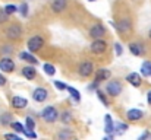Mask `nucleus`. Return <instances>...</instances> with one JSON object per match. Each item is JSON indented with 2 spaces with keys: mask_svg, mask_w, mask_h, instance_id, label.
Returning <instances> with one entry per match:
<instances>
[{
  "mask_svg": "<svg viewBox=\"0 0 151 140\" xmlns=\"http://www.w3.org/2000/svg\"><path fill=\"white\" fill-rule=\"evenodd\" d=\"M19 58L21 60H24V61H27L28 64H38V60L35 58V55L32 54V53H29V51H22V53H19Z\"/></svg>",
  "mask_w": 151,
  "mask_h": 140,
  "instance_id": "obj_18",
  "label": "nucleus"
},
{
  "mask_svg": "<svg viewBox=\"0 0 151 140\" xmlns=\"http://www.w3.org/2000/svg\"><path fill=\"white\" fill-rule=\"evenodd\" d=\"M4 35H6V38L16 41V40H19L22 37V26L19 23H10L4 29Z\"/></svg>",
  "mask_w": 151,
  "mask_h": 140,
  "instance_id": "obj_3",
  "label": "nucleus"
},
{
  "mask_svg": "<svg viewBox=\"0 0 151 140\" xmlns=\"http://www.w3.org/2000/svg\"><path fill=\"white\" fill-rule=\"evenodd\" d=\"M106 50H107V43L103 40V38H97V40H93V43L90 44V51L93 53V54H103V53H106Z\"/></svg>",
  "mask_w": 151,
  "mask_h": 140,
  "instance_id": "obj_6",
  "label": "nucleus"
},
{
  "mask_svg": "<svg viewBox=\"0 0 151 140\" xmlns=\"http://www.w3.org/2000/svg\"><path fill=\"white\" fill-rule=\"evenodd\" d=\"M6 82H7V80H6V77L0 73V88H1V86H4V85H6Z\"/></svg>",
  "mask_w": 151,
  "mask_h": 140,
  "instance_id": "obj_40",
  "label": "nucleus"
},
{
  "mask_svg": "<svg viewBox=\"0 0 151 140\" xmlns=\"http://www.w3.org/2000/svg\"><path fill=\"white\" fill-rule=\"evenodd\" d=\"M90 1H96V0H90Z\"/></svg>",
  "mask_w": 151,
  "mask_h": 140,
  "instance_id": "obj_43",
  "label": "nucleus"
},
{
  "mask_svg": "<svg viewBox=\"0 0 151 140\" xmlns=\"http://www.w3.org/2000/svg\"><path fill=\"white\" fill-rule=\"evenodd\" d=\"M25 129H27V130H34V129H35V120H34L31 115H28V117L25 118Z\"/></svg>",
  "mask_w": 151,
  "mask_h": 140,
  "instance_id": "obj_29",
  "label": "nucleus"
},
{
  "mask_svg": "<svg viewBox=\"0 0 151 140\" xmlns=\"http://www.w3.org/2000/svg\"><path fill=\"white\" fill-rule=\"evenodd\" d=\"M104 133L114 134V121L110 114H106V117H104Z\"/></svg>",
  "mask_w": 151,
  "mask_h": 140,
  "instance_id": "obj_16",
  "label": "nucleus"
},
{
  "mask_svg": "<svg viewBox=\"0 0 151 140\" xmlns=\"http://www.w3.org/2000/svg\"><path fill=\"white\" fill-rule=\"evenodd\" d=\"M148 38H150V40H151V29H150V31H148Z\"/></svg>",
  "mask_w": 151,
  "mask_h": 140,
  "instance_id": "obj_42",
  "label": "nucleus"
},
{
  "mask_svg": "<svg viewBox=\"0 0 151 140\" xmlns=\"http://www.w3.org/2000/svg\"><path fill=\"white\" fill-rule=\"evenodd\" d=\"M53 85H54V88L56 89H59V91H65L66 89V83L65 82H62V80H53Z\"/></svg>",
  "mask_w": 151,
  "mask_h": 140,
  "instance_id": "obj_31",
  "label": "nucleus"
},
{
  "mask_svg": "<svg viewBox=\"0 0 151 140\" xmlns=\"http://www.w3.org/2000/svg\"><path fill=\"white\" fill-rule=\"evenodd\" d=\"M116 29L120 32V34H126L132 29V22L129 18H123L120 19L119 22H116Z\"/></svg>",
  "mask_w": 151,
  "mask_h": 140,
  "instance_id": "obj_10",
  "label": "nucleus"
},
{
  "mask_svg": "<svg viewBox=\"0 0 151 140\" xmlns=\"http://www.w3.org/2000/svg\"><path fill=\"white\" fill-rule=\"evenodd\" d=\"M110 76H111V73H110V70L109 69H99L97 72H96V82H106V80H109L110 79Z\"/></svg>",
  "mask_w": 151,
  "mask_h": 140,
  "instance_id": "obj_17",
  "label": "nucleus"
},
{
  "mask_svg": "<svg viewBox=\"0 0 151 140\" xmlns=\"http://www.w3.org/2000/svg\"><path fill=\"white\" fill-rule=\"evenodd\" d=\"M106 93H107L109 96H113V98L119 96V95L122 93V83H120L119 80H111V82H109V83L106 85Z\"/></svg>",
  "mask_w": 151,
  "mask_h": 140,
  "instance_id": "obj_5",
  "label": "nucleus"
},
{
  "mask_svg": "<svg viewBox=\"0 0 151 140\" xmlns=\"http://www.w3.org/2000/svg\"><path fill=\"white\" fill-rule=\"evenodd\" d=\"M59 118H60V121H62V123L69 124V123L72 121V114H70L69 111H65V112H62V114L59 115Z\"/></svg>",
  "mask_w": 151,
  "mask_h": 140,
  "instance_id": "obj_28",
  "label": "nucleus"
},
{
  "mask_svg": "<svg viewBox=\"0 0 151 140\" xmlns=\"http://www.w3.org/2000/svg\"><path fill=\"white\" fill-rule=\"evenodd\" d=\"M128 48H129V51H131V54H132V55L141 57V55H144V54H145V47H144L142 43H131Z\"/></svg>",
  "mask_w": 151,
  "mask_h": 140,
  "instance_id": "obj_13",
  "label": "nucleus"
},
{
  "mask_svg": "<svg viewBox=\"0 0 151 140\" xmlns=\"http://www.w3.org/2000/svg\"><path fill=\"white\" fill-rule=\"evenodd\" d=\"M96 93H97V98H99L101 102H103V105H104V107H110V102H109V99H107L106 93L103 92V91H100L99 88L96 89Z\"/></svg>",
  "mask_w": 151,
  "mask_h": 140,
  "instance_id": "obj_26",
  "label": "nucleus"
},
{
  "mask_svg": "<svg viewBox=\"0 0 151 140\" xmlns=\"http://www.w3.org/2000/svg\"><path fill=\"white\" fill-rule=\"evenodd\" d=\"M150 137H151V134H150Z\"/></svg>",
  "mask_w": 151,
  "mask_h": 140,
  "instance_id": "obj_44",
  "label": "nucleus"
},
{
  "mask_svg": "<svg viewBox=\"0 0 151 140\" xmlns=\"http://www.w3.org/2000/svg\"><path fill=\"white\" fill-rule=\"evenodd\" d=\"M65 91H68L69 95H70V98L75 101V102H81V93L78 89H75V88H72V86H66V89Z\"/></svg>",
  "mask_w": 151,
  "mask_h": 140,
  "instance_id": "obj_23",
  "label": "nucleus"
},
{
  "mask_svg": "<svg viewBox=\"0 0 151 140\" xmlns=\"http://www.w3.org/2000/svg\"><path fill=\"white\" fill-rule=\"evenodd\" d=\"M142 117H144V112H142L141 109H137V108L128 109V112H126V118H128V121H131V123H137V121L142 120Z\"/></svg>",
  "mask_w": 151,
  "mask_h": 140,
  "instance_id": "obj_12",
  "label": "nucleus"
},
{
  "mask_svg": "<svg viewBox=\"0 0 151 140\" xmlns=\"http://www.w3.org/2000/svg\"><path fill=\"white\" fill-rule=\"evenodd\" d=\"M21 72H22V76H24L25 79H28V80H34L35 76H37V69H35L34 64H28V66L22 67Z\"/></svg>",
  "mask_w": 151,
  "mask_h": 140,
  "instance_id": "obj_14",
  "label": "nucleus"
},
{
  "mask_svg": "<svg viewBox=\"0 0 151 140\" xmlns=\"http://www.w3.org/2000/svg\"><path fill=\"white\" fill-rule=\"evenodd\" d=\"M43 70H44V73L46 75H49V76H54V73H56V67L50 64V63H44L43 64Z\"/></svg>",
  "mask_w": 151,
  "mask_h": 140,
  "instance_id": "obj_27",
  "label": "nucleus"
},
{
  "mask_svg": "<svg viewBox=\"0 0 151 140\" xmlns=\"http://www.w3.org/2000/svg\"><path fill=\"white\" fill-rule=\"evenodd\" d=\"M12 121H13V115L10 112H3L0 115V124L1 126H9Z\"/></svg>",
  "mask_w": 151,
  "mask_h": 140,
  "instance_id": "obj_24",
  "label": "nucleus"
},
{
  "mask_svg": "<svg viewBox=\"0 0 151 140\" xmlns=\"http://www.w3.org/2000/svg\"><path fill=\"white\" fill-rule=\"evenodd\" d=\"M7 19H9V15L4 10H0V23H6Z\"/></svg>",
  "mask_w": 151,
  "mask_h": 140,
  "instance_id": "obj_35",
  "label": "nucleus"
},
{
  "mask_svg": "<svg viewBox=\"0 0 151 140\" xmlns=\"http://www.w3.org/2000/svg\"><path fill=\"white\" fill-rule=\"evenodd\" d=\"M4 139H12V140H21V134L18 133H6Z\"/></svg>",
  "mask_w": 151,
  "mask_h": 140,
  "instance_id": "obj_33",
  "label": "nucleus"
},
{
  "mask_svg": "<svg viewBox=\"0 0 151 140\" xmlns=\"http://www.w3.org/2000/svg\"><path fill=\"white\" fill-rule=\"evenodd\" d=\"M150 131H148V130H147V131H144V133H142V134H141V136H139V137H138V140H145V139H150Z\"/></svg>",
  "mask_w": 151,
  "mask_h": 140,
  "instance_id": "obj_38",
  "label": "nucleus"
},
{
  "mask_svg": "<svg viewBox=\"0 0 151 140\" xmlns=\"http://www.w3.org/2000/svg\"><path fill=\"white\" fill-rule=\"evenodd\" d=\"M72 136H73V133H72V131H69V130H63V131H60V133H59V137H60V139L72 137Z\"/></svg>",
  "mask_w": 151,
  "mask_h": 140,
  "instance_id": "obj_34",
  "label": "nucleus"
},
{
  "mask_svg": "<svg viewBox=\"0 0 151 140\" xmlns=\"http://www.w3.org/2000/svg\"><path fill=\"white\" fill-rule=\"evenodd\" d=\"M24 136H25V137H28V139H37V134L34 133V130H25Z\"/></svg>",
  "mask_w": 151,
  "mask_h": 140,
  "instance_id": "obj_36",
  "label": "nucleus"
},
{
  "mask_svg": "<svg viewBox=\"0 0 151 140\" xmlns=\"http://www.w3.org/2000/svg\"><path fill=\"white\" fill-rule=\"evenodd\" d=\"M88 35L93 38V40H97V38H103L106 35V28L101 25V23H94L90 31H88Z\"/></svg>",
  "mask_w": 151,
  "mask_h": 140,
  "instance_id": "obj_7",
  "label": "nucleus"
},
{
  "mask_svg": "<svg viewBox=\"0 0 151 140\" xmlns=\"http://www.w3.org/2000/svg\"><path fill=\"white\" fill-rule=\"evenodd\" d=\"M18 12L21 13V16L22 18H27L28 16V13H29V6H28V3H21L19 4V7H18Z\"/></svg>",
  "mask_w": 151,
  "mask_h": 140,
  "instance_id": "obj_25",
  "label": "nucleus"
},
{
  "mask_svg": "<svg viewBox=\"0 0 151 140\" xmlns=\"http://www.w3.org/2000/svg\"><path fill=\"white\" fill-rule=\"evenodd\" d=\"M1 50H3V53H7V54H10V53H12V47L10 45H3Z\"/></svg>",
  "mask_w": 151,
  "mask_h": 140,
  "instance_id": "obj_39",
  "label": "nucleus"
},
{
  "mask_svg": "<svg viewBox=\"0 0 151 140\" xmlns=\"http://www.w3.org/2000/svg\"><path fill=\"white\" fill-rule=\"evenodd\" d=\"M46 44V41H44V38L41 37V35H34V37H31L28 41H27V47H28V51L29 53H37V51H40L43 47Z\"/></svg>",
  "mask_w": 151,
  "mask_h": 140,
  "instance_id": "obj_1",
  "label": "nucleus"
},
{
  "mask_svg": "<svg viewBox=\"0 0 151 140\" xmlns=\"http://www.w3.org/2000/svg\"><path fill=\"white\" fill-rule=\"evenodd\" d=\"M94 73V64L93 61H82L79 66H78V75L81 77H90L91 75Z\"/></svg>",
  "mask_w": 151,
  "mask_h": 140,
  "instance_id": "obj_4",
  "label": "nucleus"
},
{
  "mask_svg": "<svg viewBox=\"0 0 151 140\" xmlns=\"http://www.w3.org/2000/svg\"><path fill=\"white\" fill-rule=\"evenodd\" d=\"M114 53H116L117 57H120L123 54V47H122L120 43H114Z\"/></svg>",
  "mask_w": 151,
  "mask_h": 140,
  "instance_id": "obj_32",
  "label": "nucleus"
},
{
  "mask_svg": "<svg viewBox=\"0 0 151 140\" xmlns=\"http://www.w3.org/2000/svg\"><path fill=\"white\" fill-rule=\"evenodd\" d=\"M41 118L46 121V123H49V124H53V123H56L57 120H59V111L54 108V107H46L43 111H41Z\"/></svg>",
  "mask_w": 151,
  "mask_h": 140,
  "instance_id": "obj_2",
  "label": "nucleus"
},
{
  "mask_svg": "<svg viewBox=\"0 0 151 140\" xmlns=\"http://www.w3.org/2000/svg\"><path fill=\"white\" fill-rule=\"evenodd\" d=\"M139 75H141V76H144V77H151V61L145 60V61L142 63Z\"/></svg>",
  "mask_w": 151,
  "mask_h": 140,
  "instance_id": "obj_20",
  "label": "nucleus"
},
{
  "mask_svg": "<svg viewBox=\"0 0 151 140\" xmlns=\"http://www.w3.org/2000/svg\"><path fill=\"white\" fill-rule=\"evenodd\" d=\"M0 70L4 72V73H12L15 70V61L7 55L0 58Z\"/></svg>",
  "mask_w": 151,
  "mask_h": 140,
  "instance_id": "obj_8",
  "label": "nucleus"
},
{
  "mask_svg": "<svg viewBox=\"0 0 151 140\" xmlns=\"http://www.w3.org/2000/svg\"><path fill=\"white\" fill-rule=\"evenodd\" d=\"M147 104H148V105H151V89L147 92Z\"/></svg>",
  "mask_w": 151,
  "mask_h": 140,
  "instance_id": "obj_41",
  "label": "nucleus"
},
{
  "mask_svg": "<svg viewBox=\"0 0 151 140\" xmlns=\"http://www.w3.org/2000/svg\"><path fill=\"white\" fill-rule=\"evenodd\" d=\"M126 82H128L129 85L135 86V88H139V86L142 85V76H141L139 73H137V72H132V73H129V75L126 76Z\"/></svg>",
  "mask_w": 151,
  "mask_h": 140,
  "instance_id": "obj_11",
  "label": "nucleus"
},
{
  "mask_svg": "<svg viewBox=\"0 0 151 140\" xmlns=\"http://www.w3.org/2000/svg\"><path fill=\"white\" fill-rule=\"evenodd\" d=\"M10 127H12V130L15 131V133H18V134H24L25 133V126L22 124V123H19V121H12L10 124H9Z\"/></svg>",
  "mask_w": 151,
  "mask_h": 140,
  "instance_id": "obj_21",
  "label": "nucleus"
},
{
  "mask_svg": "<svg viewBox=\"0 0 151 140\" xmlns=\"http://www.w3.org/2000/svg\"><path fill=\"white\" fill-rule=\"evenodd\" d=\"M128 129H129V126H128L126 123H122V121L114 123V136H116V134H123Z\"/></svg>",
  "mask_w": 151,
  "mask_h": 140,
  "instance_id": "obj_22",
  "label": "nucleus"
},
{
  "mask_svg": "<svg viewBox=\"0 0 151 140\" xmlns=\"http://www.w3.org/2000/svg\"><path fill=\"white\" fill-rule=\"evenodd\" d=\"M99 85H100V83H99V82H96V80H94V82H93V83H91V85H88V88H87V89H88V91H96V89H97V88H99Z\"/></svg>",
  "mask_w": 151,
  "mask_h": 140,
  "instance_id": "obj_37",
  "label": "nucleus"
},
{
  "mask_svg": "<svg viewBox=\"0 0 151 140\" xmlns=\"http://www.w3.org/2000/svg\"><path fill=\"white\" fill-rule=\"evenodd\" d=\"M28 105V101L24 98V96H13L12 98V107L16 108V109H24L27 108Z\"/></svg>",
  "mask_w": 151,
  "mask_h": 140,
  "instance_id": "obj_19",
  "label": "nucleus"
},
{
  "mask_svg": "<svg viewBox=\"0 0 151 140\" xmlns=\"http://www.w3.org/2000/svg\"><path fill=\"white\" fill-rule=\"evenodd\" d=\"M47 98H49V91L43 86H38L32 91V99L35 102H44Z\"/></svg>",
  "mask_w": 151,
  "mask_h": 140,
  "instance_id": "obj_9",
  "label": "nucleus"
},
{
  "mask_svg": "<svg viewBox=\"0 0 151 140\" xmlns=\"http://www.w3.org/2000/svg\"><path fill=\"white\" fill-rule=\"evenodd\" d=\"M3 10L10 16V15H13V13H16V12H18V6H15V4H6Z\"/></svg>",
  "mask_w": 151,
  "mask_h": 140,
  "instance_id": "obj_30",
  "label": "nucleus"
},
{
  "mask_svg": "<svg viewBox=\"0 0 151 140\" xmlns=\"http://www.w3.org/2000/svg\"><path fill=\"white\" fill-rule=\"evenodd\" d=\"M66 6H68V0H53L50 3L51 12H54V13H62V12H65Z\"/></svg>",
  "mask_w": 151,
  "mask_h": 140,
  "instance_id": "obj_15",
  "label": "nucleus"
}]
</instances>
